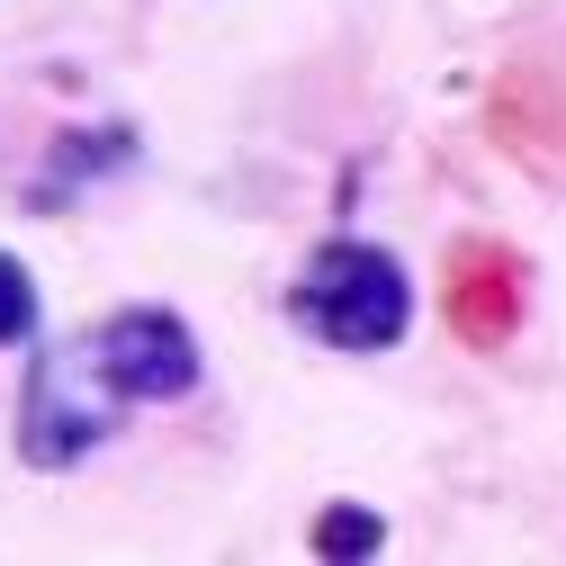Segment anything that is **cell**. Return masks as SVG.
<instances>
[{
    "label": "cell",
    "instance_id": "obj_4",
    "mask_svg": "<svg viewBox=\"0 0 566 566\" xmlns=\"http://www.w3.org/2000/svg\"><path fill=\"white\" fill-rule=\"evenodd\" d=\"M387 548V522L369 513V504H324L315 513V557L324 566H360V557H378Z\"/></svg>",
    "mask_w": 566,
    "mask_h": 566
},
{
    "label": "cell",
    "instance_id": "obj_1",
    "mask_svg": "<svg viewBox=\"0 0 566 566\" xmlns=\"http://www.w3.org/2000/svg\"><path fill=\"white\" fill-rule=\"evenodd\" d=\"M207 378V350L180 306H117L82 333L28 342V378H19V459L36 476H73L91 468L135 413L180 405Z\"/></svg>",
    "mask_w": 566,
    "mask_h": 566
},
{
    "label": "cell",
    "instance_id": "obj_2",
    "mask_svg": "<svg viewBox=\"0 0 566 566\" xmlns=\"http://www.w3.org/2000/svg\"><path fill=\"white\" fill-rule=\"evenodd\" d=\"M289 324L342 360H378L413 333V279L369 234H324L289 279Z\"/></svg>",
    "mask_w": 566,
    "mask_h": 566
},
{
    "label": "cell",
    "instance_id": "obj_3",
    "mask_svg": "<svg viewBox=\"0 0 566 566\" xmlns=\"http://www.w3.org/2000/svg\"><path fill=\"white\" fill-rule=\"evenodd\" d=\"M45 342V289L19 252H0V350H28Z\"/></svg>",
    "mask_w": 566,
    "mask_h": 566
}]
</instances>
